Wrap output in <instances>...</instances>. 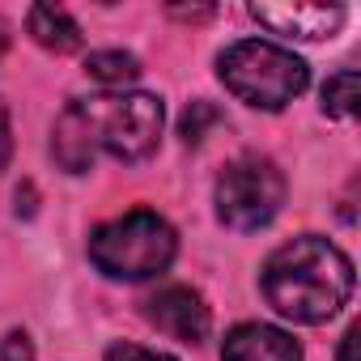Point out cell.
Masks as SVG:
<instances>
[{"label":"cell","instance_id":"6da1fadb","mask_svg":"<svg viewBox=\"0 0 361 361\" xmlns=\"http://www.w3.org/2000/svg\"><path fill=\"white\" fill-rule=\"evenodd\" d=\"M166 106L153 94H98L73 102L56 119V157L68 174L94 166L98 153L115 161H145L161 140Z\"/></svg>","mask_w":361,"mask_h":361},{"label":"cell","instance_id":"7a4b0ae2","mask_svg":"<svg viewBox=\"0 0 361 361\" xmlns=\"http://www.w3.org/2000/svg\"><path fill=\"white\" fill-rule=\"evenodd\" d=\"M264 298L281 319L293 323H327L331 314H340V306L353 293V264L348 255L319 238V234H302L285 247H276L259 272Z\"/></svg>","mask_w":361,"mask_h":361},{"label":"cell","instance_id":"3957f363","mask_svg":"<svg viewBox=\"0 0 361 361\" xmlns=\"http://www.w3.org/2000/svg\"><path fill=\"white\" fill-rule=\"evenodd\" d=\"M217 77L238 102H247L255 111H285L310 85L306 60H298L293 51L264 43V39L230 43L217 56Z\"/></svg>","mask_w":361,"mask_h":361},{"label":"cell","instance_id":"277c9868","mask_svg":"<svg viewBox=\"0 0 361 361\" xmlns=\"http://www.w3.org/2000/svg\"><path fill=\"white\" fill-rule=\"evenodd\" d=\"M178 238L166 217L136 209L90 234V259L111 281H149L174 264Z\"/></svg>","mask_w":361,"mask_h":361},{"label":"cell","instance_id":"5b68a950","mask_svg":"<svg viewBox=\"0 0 361 361\" xmlns=\"http://www.w3.org/2000/svg\"><path fill=\"white\" fill-rule=\"evenodd\" d=\"M213 200H217L221 226H230L238 234L264 230L285 204V174L268 157H238L221 170Z\"/></svg>","mask_w":361,"mask_h":361},{"label":"cell","instance_id":"8992f818","mask_svg":"<svg viewBox=\"0 0 361 361\" xmlns=\"http://www.w3.org/2000/svg\"><path fill=\"white\" fill-rule=\"evenodd\" d=\"M251 18L285 39H302V43H323L344 26V9L340 5H314V0H289V5H268L255 0Z\"/></svg>","mask_w":361,"mask_h":361},{"label":"cell","instance_id":"52a82bcc","mask_svg":"<svg viewBox=\"0 0 361 361\" xmlns=\"http://www.w3.org/2000/svg\"><path fill=\"white\" fill-rule=\"evenodd\" d=\"M145 319H149L157 331L183 340V344H200V340L209 336V323H213L204 298H200L192 285H166V289H157L153 298H145Z\"/></svg>","mask_w":361,"mask_h":361},{"label":"cell","instance_id":"ba28073f","mask_svg":"<svg viewBox=\"0 0 361 361\" xmlns=\"http://www.w3.org/2000/svg\"><path fill=\"white\" fill-rule=\"evenodd\" d=\"M221 361H302V344L272 323H238L221 344Z\"/></svg>","mask_w":361,"mask_h":361},{"label":"cell","instance_id":"9c48e42d","mask_svg":"<svg viewBox=\"0 0 361 361\" xmlns=\"http://www.w3.org/2000/svg\"><path fill=\"white\" fill-rule=\"evenodd\" d=\"M26 30H30V39H35L39 47H47V51H56V56H68V51L81 47L77 22H73L64 9H56V5H35V9L26 13Z\"/></svg>","mask_w":361,"mask_h":361},{"label":"cell","instance_id":"30bf717a","mask_svg":"<svg viewBox=\"0 0 361 361\" xmlns=\"http://www.w3.org/2000/svg\"><path fill=\"white\" fill-rule=\"evenodd\" d=\"M85 73L94 81L111 85V90H123V85H132L140 77V60L128 56V51H90L85 56Z\"/></svg>","mask_w":361,"mask_h":361},{"label":"cell","instance_id":"8fae6325","mask_svg":"<svg viewBox=\"0 0 361 361\" xmlns=\"http://www.w3.org/2000/svg\"><path fill=\"white\" fill-rule=\"evenodd\" d=\"M357 102H361V81H357L353 68L327 77V85H323V111L331 119H353L357 115Z\"/></svg>","mask_w":361,"mask_h":361},{"label":"cell","instance_id":"7c38bea8","mask_svg":"<svg viewBox=\"0 0 361 361\" xmlns=\"http://www.w3.org/2000/svg\"><path fill=\"white\" fill-rule=\"evenodd\" d=\"M204 123H217V111L209 102H192V111L183 115V140L188 145H200L204 140Z\"/></svg>","mask_w":361,"mask_h":361},{"label":"cell","instance_id":"4fadbf2b","mask_svg":"<svg viewBox=\"0 0 361 361\" xmlns=\"http://www.w3.org/2000/svg\"><path fill=\"white\" fill-rule=\"evenodd\" d=\"M0 361H35L30 336L26 331H9L5 340H0Z\"/></svg>","mask_w":361,"mask_h":361},{"label":"cell","instance_id":"5bb4252c","mask_svg":"<svg viewBox=\"0 0 361 361\" xmlns=\"http://www.w3.org/2000/svg\"><path fill=\"white\" fill-rule=\"evenodd\" d=\"M106 361H174V357L140 348V344H115V348H106Z\"/></svg>","mask_w":361,"mask_h":361},{"label":"cell","instance_id":"9a60e30c","mask_svg":"<svg viewBox=\"0 0 361 361\" xmlns=\"http://www.w3.org/2000/svg\"><path fill=\"white\" fill-rule=\"evenodd\" d=\"M9 157H13V132H9V111H5V102H0V174H5Z\"/></svg>","mask_w":361,"mask_h":361},{"label":"cell","instance_id":"2e32d148","mask_svg":"<svg viewBox=\"0 0 361 361\" xmlns=\"http://www.w3.org/2000/svg\"><path fill=\"white\" fill-rule=\"evenodd\" d=\"M353 348H357V327H348V331H344V340H340V361H357V357H353Z\"/></svg>","mask_w":361,"mask_h":361}]
</instances>
